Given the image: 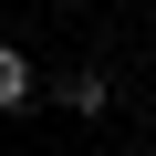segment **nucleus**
I'll return each mask as SVG.
<instances>
[{
	"mask_svg": "<svg viewBox=\"0 0 156 156\" xmlns=\"http://www.w3.org/2000/svg\"><path fill=\"white\" fill-rule=\"evenodd\" d=\"M62 104H73V115H104V104H115V83H104L94 62H73V73H62Z\"/></svg>",
	"mask_w": 156,
	"mask_h": 156,
	"instance_id": "nucleus-1",
	"label": "nucleus"
},
{
	"mask_svg": "<svg viewBox=\"0 0 156 156\" xmlns=\"http://www.w3.org/2000/svg\"><path fill=\"white\" fill-rule=\"evenodd\" d=\"M21 104H31V62L0 42V115H21Z\"/></svg>",
	"mask_w": 156,
	"mask_h": 156,
	"instance_id": "nucleus-2",
	"label": "nucleus"
}]
</instances>
